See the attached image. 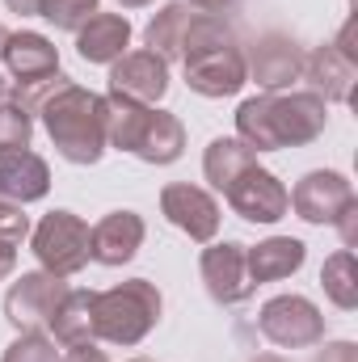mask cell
Instances as JSON below:
<instances>
[{"mask_svg": "<svg viewBox=\"0 0 358 362\" xmlns=\"http://www.w3.org/2000/svg\"><path fill=\"white\" fill-rule=\"evenodd\" d=\"M329 127V105L316 93H258L236 110V139L253 152L304 148Z\"/></svg>", "mask_w": 358, "mask_h": 362, "instance_id": "obj_1", "label": "cell"}, {"mask_svg": "<svg viewBox=\"0 0 358 362\" xmlns=\"http://www.w3.org/2000/svg\"><path fill=\"white\" fill-rule=\"evenodd\" d=\"M38 118L68 165H97L105 156V97L68 85L38 110Z\"/></svg>", "mask_w": 358, "mask_h": 362, "instance_id": "obj_2", "label": "cell"}, {"mask_svg": "<svg viewBox=\"0 0 358 362\" xmlns=\"http://www.w3.org/2000/svg\"><path fill=\"white\" fill-rule=\"evenodd\" d=\"M161 291L148 278H127L101 295H93V337L110 346H139L161 325Z\"/></svg>", "mask_w": 358, "mask_h": 362, "instance_id": "obj_3", "label": "cell"}, {"mask_svg": "<svg viewBox=\"0 0 358 362\" xmlns=\"http://www.w3.org/2000/svg\"><path fill=\"white\" fill-rule=\"evenodd\" d=\"M34 240V257H38V270L59 274V278H72L93 262V232L89 223L72 211H51L38 219V228L30 232Z\"/></svg>", "mask_w": 358, "mask_h": 362, "instance_id": "obj_4", "label": "cell"}, {"mask_svg": "<svg viewBox=\"0 0 358 362\" xmlns=\"http://www.w3.org/2000/svg\"><path fill=\"white\" fill-rule=\"evenodd\" d=\"M258 325L266 333V341L282 346V350H308L325 341V316L312 299L304 295H274L262 303Z\"/></svg>", "mask_w": 358, "mask_h": 362, "instance_id": "obj_5", "label": "cell"}, {"mask_svg": "<svg viewBox=\"0 0 358 362\" xmlns=\"http://www.w3.org/2000/svg\"><path fill=\"white\" fill-rule=\"evenodd\" d=\"M64 295H68V282L59 274H47V270L21 274L8 286V295H4V320L17 333H34V329H42L55 316V308L64 303Z\"/></svg>", "mask_w": 358, "mask_h": 362, "instance_id": "obj_6", "label": "cell"}, {"mask_svg": "<svg viewBox=\"0 0 358 362\" xmlns=\"http://www.w3.org/2000/svg\"><path fill=\"white\" fill-rule=\"evenodd\" d=\"M245 249H249V245L219 240V245L202 249V257H198V274H202L207 295H211L215 303H224V308H236V303H245V299L258 291V282H253V274H249Z\"/></svg>", "mask_w": 358, "mask_h": 362, "instance_id": "obj_7", "label": "cell"}, {"mask_svg": "<svg viewBox=\"0 0 358 362\" xmlns=\"http://www.w3.org/2000/svg\"><path fill=\"white\" fill-rule=\"evenodd\" d=\"M245 72L249 81H258L266 93L291 89L299 76H304V47L291 38V34H258L245 51Z\"/></svg>", "mask_w": 358, "mask_h": 362, "instance_id": "obj_8", "label": "cell"}, {"mask_svg": "<svg viewBox=\"0 0 358 362\" xmlns=\"http://www.w3.org/2000/svg\"><path fill=\"white\" fill-rule=\"evenodd\" d=\"M224 198H228V206H232L245 223H278V219L291 211L287 185L274 177L270 169H262V165L245 169L241 177L224 189Z\"/></svg>", "mask_w": 358, "mask_h": 362, "instance_id": "obj_9", "label": "cell"}, {"mask_svg": "<svg viewBox=\"0 0 358 362\" xmlns=\"http://www.w3.org/2000/svg\"><path fill=\"white\" fill-rule=\"evenodd\" d=\"M161 215L198 245H211L219 236V202L202 185H190V181L165 185L161 189Z\"/></svg>", "mask_w": 358, "mask_h": 362, "instance_id": "obj_10", "label": "cell"}, {"mask_svg": "<svg viewBox=\"0 0 358 362\" xmlns=\"http://www.w3.org/2000/svg\"><path fill=\"white\" fill-rule=\"evenodd\" d=\"M350 202H354V185L346 173H333V169H316L299 177V185L291 189V206L304 223H333Z\"/></svg>", "mask_w": 358, "mask_h": 362, "instance_id": "obj_11", "label": "cell"}, {"mask_svg": "<svg viewBox=\"0 0 358 362\" xmlns=\"http://www.w3.org/2000/svg\"><path fill=\"white\" fill-rule=\"evenodd\" d=\"M110 93L139 105H156L169 93V64L152 51H127L110 64Z\"/></svg>", "mask_w": 358, "mask_h": 362, "instance_id": "obj_12", "label": "cell"}, {"mask_svg": "<svg viewBox=\"0 0 358 362\" xmlns=\"http://www.w3.org/2000/svg\"><path fill=\"white\" fill-rule=\"evenodd\" d=\"M245 81H249V72H245L241 47H224V51H207V55L185 59V85L202 97H232L245 89Z\"/></svg>", "mask_w": 358, "mask_h": 362, "instance_id": "obj_13", "label": "cell"}, {"mask_svg": "<svg viewBox=\"0 0 358 362\" xmlns=\"http://www.w3.org/2000/svg\"><path fill=\"white\" fill-rule=\"evenodd\" d=\"M304 81L312 85V93L321 101H350L354 97V81H358V59L350 51H342L337 42L316 47L312 55H304Z\"/></svg>", "mask_w": 358, "mask_h": 362, "instance_id": "obj_14", "label": "cell"}, {"mask_svg": "<svg viewBox=\"0 0 358 362\" xmlns=\"http://www.w3.org/2000/svg\"><path fill=\"white\" fill-rule=\"evenodd\" d=\"M93 232V262L101 266H127L139 245H144V219L135 211H110L105 219H97L89 228Z\"/></svg>", "mask_w": 358, "mask_h": 362, "instance_id": "obj_15", "label": "cell"}, {"mask_svg": "<svg viewBox=\"0 0 358 362\" xmlns=\"http://www.w3.org/2000/svg\"><path fill=\"white\" fill-rule=\"evenodd\" d=\"M4 68L13 81H47L59 72V47L38 30H17L4 42Z\"/></svg>", "mask_w": 358, "mask_h": 362, "instance_id": "obj_16", "label": "cell"}, {"mask_svg": "<svg viewBox=\"0 0 358 362\" xmlns=\"http://www.w3.org/2000/svg\"><path fill=\"white\" fill-rule=\"evenodd\" d=\"M181 152H185V127H181V118L152 105L148 118H144V127H139V135H135L131 156H139L144 165H173V160H181Z\"/></svg>", "mask_w": 358, "mask_h": 362, "instance_id": "obj_17", "label": "cell"}, {"mask_svg": "<svg viewBox=\"0 0 358 362\" xmlns=\"http://www.w3.org/2000/svg\"><path fill=\"white\" fill-rule=\"evenodd\" d=\"M131 47V21L122 13H93L76 30V55L85 64H114Z\"/></svg>", "mask_w": 358, "mask_h": 362, "instance_id": "obj_18", "label": "cell"}, {"mask_svg": "<svg viewBox=\"0 0 358 362\" xmlns=\"http://www.w3.org/2000/svg\"><path fill=\"white\" fill-rule=\"evenodd\" d=\"M51 189V169L38 152H13V156H0V198L25 206V202H38L47 198Z\"/></svg>", "mask_w": 358, "mask_h": 362, "instance_id": "obj_19", "label": "cell"}, {"mask_svg": "<svg viewBox=\"0 0 358 362\" xmlns=\"http://www.w3.org/2000/svg\"><path fill=\"white\" fill-rule=\"evenodd\" d=\"M245 257H249L253 282H278V278H291V274L304 266L308 245L295 240V236H270V240H262V245L245 249Z\"/></svg>", "mask_w": 358, "mask_h": 362, "instance_id": "obj_20", "label": "cell"}, {"mask_svg": "<svg viewBox=\"0 0 358 362\" xmlns=\"http://www.w3.org/2000/svg\"><path fill=\"white\" fill-rule=\"evenodd\" d=\"M253 165H258V152H253V148H245V144H241V139H232V135L211 139V144H207V156H202V173H207V181H211L219 194L241 177L245 169H253Z\"/></svg>", "mask_w": 358, "mask_h": 362, "instance_id": "obj_21", "label": "cell"}, {"mask_svg": "<svg viewBox=\"0 0 358 362\" xmlns=\"http://www.w3.org/2000/svg\"><path fill=\"white\" fill-rule=\"evenodd\" d=\"M190 21H194V8L185 4V0H173V4H165L152 21H148V30H144V38H148V51L152 55H161L165 64L169 59H181V42H185V30H190Z\"/></svg>", "mask_w": 358, "mask_h": 362, "instance_id": "obj_22", "label": "cell"}, {"mask_svg": "<svg viewBox=\"0 0 358 362\" xmlns=\"http://www.w3.org/2000/svg\"><path fill=\"white\" fill-rule=\"evenodd\" d=\"M59 346H81L93 341V291H72L64 295V303L55 308V316L47 320Z\"/></svg>", "mask_w": 358, "mask_h": 362, "instance_id": "obj_23", "label": "cell"}, {"mask_svg": "<svg viewBox=\"0 0 358 362\" xmlns=\"http://www.w3.org/2000/svg\"><path fill=\"white\" fill-rule=\"evenodd\" d=\"M152 105H139V101H127L118 93H105V148H118V152H131L135 148V135L144 127Z\"/></svg>", "mask_w": 358, "mask_h": 362, "instance_id": "obj_24", "label": "cell"}, {"mask_svg": "<svg viewBox=\"0 0 358 362\" xmlns=\"http://www.w3.org/2000/svg\"><path fill=\"white\" fill-rule=\"evenodd\" d=\"M321 286H325V295L333 299V308H342V312H354L358 308V262L350 249H337L333 257H325V266H321Z\"/></svg>", "mask_w": 358, "mask_h": 362, "instance_id": "obj_25", "label": "cell"}, {"mask_svg": "<svg viewBox=\"0 0 358 362\" xmlns=\"http://www.w3.org/2000/svg\"><path fill=\"white\" fill-rule=\"evenodd\" d=\"M224 47H241L236 42V30L219 13H194V21L185 30V42H181V59L207 55V51H224Z\"/></svg>", "mask_w": 358, "mask_h": 362, "instance_id": "obj_26", "label": "cell"}, {"mask_svg": "<svg viewBox=\"0 0 358 362\" xmlns=\"http://www.w3.org/2000/svg\"><path fill=\"white\" fill-rule=\"evenodd\" d=\"M68 85H72V81H68L64 72H55V76H47V81H13V85H8V101H13V105H21V110L34 118V114H38L55 93L68 89Z\"/></svg>", "mask_w": 358, "mask_h": 362, "instance_id": "obj_27", "label": "cell"}, {"mask_svg": "<svg viewBox=\"0 0 358 362\" xmlns=\"http://www.w3.org/2000/svg\"><path fill=\"white\" fill-rule=\"evenodd\" d=\"M30 135H34V118H30L21 105L0 101V156L25 152V148H30Z\"/></svg>", "mask_w": 358, "mask_h": 362, "instance_id": "obj_28", "label": "cell"}, {"mask_svg": "<svg viewBox=\"0 0 358 362\" xmlns=\"http://www.w3.org/2000/svg\"><path fill=\"white\" fill-rule=\"evenodd\" d=\"M93 13H97V0H42V8H38V17H47L55 30H72V34Z\"/></svg>", "mask_w": 358, "mask_h": 362, "instance_id": "obj_29", "label": "cell"}, {"mask_svg": "<svg viewBox=\"0 0 358 362\" xmlns=\"http://www.w3.org/2000/svg\"><path fill=\"white\" fill-rule=\"evenodd\" d=\"M0 362H59L55 354V337H47V333H21L8 350H4V358Z\"/></svg>", "mask_w": 358, "mask_h": 362, "instance_id": "obj_30", "label": "cell"}, {"mask_svg": "<svg viewBox=\"0 0 358 362\" xmlns=\"http://www.w3.org/2000/svg\"><path fill=\"white\" fill-rule=\"evenodd\" d=\"M30 232H34V228H30V215H25L17 202L0 198V240H8V245H21Z\"/></svg>", "mask_w": 358, "mask_h": 362, "instance_id": "obj_31", "label": "cell"}, {"mask_svg": "<svg viewBox=\"0 0 358 362\" xmlns=\"http://www.w3.org/2000/svg\"><path fill=\"white\" fill-rule=\"evenodd\" d=\"M333 223H337V232H342V245H346V249H354V245H358V202H350Z\"/></svg>", "mask_w": 358, "mask_h": 362, "instance_id": "obj_32", "label": "cell"}, {"mask_svg": "<svg viewBox=\"0 0 358 362\" xmlns=\"http://www.w3.org/2000/svg\"><path fill=\"white\" fill-rule=\"evenodd\" d=\"M316 362H358V346L354 341H329V346L316 354Z\"/></svg>", "mask_w": 358, "mask_h": 362, "instance_id": "obj_33", "label": "cell"}, {"mask_svg": "<svg viewBox=\"0 0 358 362\" xmlns=\"http://www.w3.org/2000/svg\"><path fill=\"white\" fill-rule=\"evenodd\" d=\"M59 362H110V358H105V350H97L93 341H81V346H68V354Z\"/></svg>", "mask_w": 358, "mask_h": 362, "instance_id": "obj_34", "label": "cell"}, {"mask_svg": "<svg viewBox=\"0 0 358 362\" xmlns=\"http://www.w3.org/2000/svg\"><path fill=\"white\" fill-rule=\"evenodd\" d=\"M13 270H17V245L0 240V282H4V278H8Z\"/></svg>", "mask_w": 358, "mask_h": 362, "instance_id": "obj_35", "label": "cell"}, {"mask_svg": "<svg viewBox=\"0 0 358 362\" xmlns=\"http://www.w3.org/2000/svg\"><path fill=\"white\" fill-rule=\"evenodd\" d=\"M4 4L21 17H38V8H42V0H4Z\"/></svg>", "mask_w": 358, "mask_h": 362, "instance_id": "obj_36", "label": "cell"}, {"mask_svg": "<svg viewBox=\"0 0 358 362\" xmlns=\"http://www.w3.org/2000/svg\"><path fill=\"white\" fill-rule=\"evenodd\" d=\"M190 8H202V13H224V8H232L236 0H185Z\"/></svg>", "mask_w": 358, "mask_h": 362, "instance_id": "obj_37", "label": "cell"}, {"mask_svg": "<svg viewBox=\"0 0 358 362\" xmlns=\"http://www.w3.org/2000/svg\"><path fill=\"white\" fill-rule=\"evenodd\" d=\"M122 8H148V4H156V0H118Z\"/></svg>", "mask_w": 358, "mask_h": 362, "instance_id": "obj_38", "label": "cell"}, {"mask_svg": "<svg viewBox=\"0 0 358 362\" xmlns=\"http://www.w3.org/2000/svg\"><path fill=\"white\" fill-rule=\"evenodd\" d=\"M253 362H287V358H278V354H258Z\"/></svg>", "mask_w": 358, "mask_h": 362, "instance_id": "obj_39", "label": "cell"}, {"mask_svg": "<svg viewBox=\"0 0 358 362\" xmlns=\"http://www.w3.org/2000/svg\"><path fill=\"white\" fill-rule=\"evenodd\" d=\"M4 42H8V30H4V21H0V55H4Z\"/></svg>", "mask_w": 358, "mask_h": 362, "instance_id": "obj_40", "label": "cell"}, {"mask_svg": "<svg viewBox=\"0 0 358 362\" xmlns=\"http://www.w3.org/2000/svg\"><path fill=\"white\" fill-rule=\"evenodd\" d=\"M0 101H8V81L0 76Z\"/></svg>", "mask_w": 358, "mask_h": 362, "instance_id": "obj_41", "label": "cell"}, {"mask_svg": "<svg viewBox=\"0 0 358 362\" xmlns=\"http://www.w3.org/2000/svg\"><path fill=\"white\" fill-rule=\"evenodd\" d=\"M131 362H152V358H131Z\"/></svg>", "mask_w": 358, "mask_h": 362, "instance_id": "obj_42", "label": "cell"}]
</instances>
